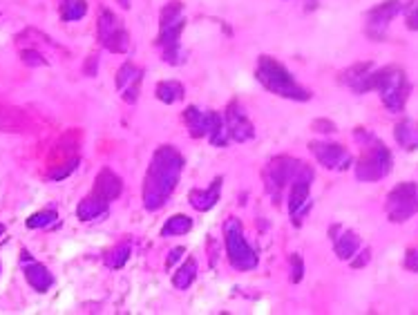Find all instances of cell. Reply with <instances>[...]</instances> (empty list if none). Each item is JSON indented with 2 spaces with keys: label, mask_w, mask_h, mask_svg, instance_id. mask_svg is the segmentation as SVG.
I'll return each mask as SVG.
<instances>
[{
  "label": "cell",
  "mask_w": 418,
  "mask_h": 315,
  "mask_svg": "<svg viewBox=\"0 0 418 315\" xmlns=\"http://www.w3.org/2000/svg\"><path fill=\"white\" fill-rule=\"evenodd\" d=\"M128 257H130V244H121L105 255V264H108L110 268H121L128 262Z\"/></svg>",
  "instance_id": "28"
},
{
  "label": "cell",
  "mask_w": 418,
  "mask_h": 315,
  "mask_svg": "<svg viewBox=\"0 0 418 315\" xmlns=\"http://www.w3.org/2000/svg\"><path fill=\"white\" fill-rule=\"evenodd\" d=\"M355 137L364 141L362 155L355 164V179L358 182H378L391 173V152L382 141H378L371 134H364L362 130L355 132Z\"/></svg>",
  "instance_id": "4"
},
{
  "label": "cell",
  "mask_w": 418,
  "mask_h": 315,
  "mask_svg": "<svg viewBox=\"0 0 418 315\" xmlns=\"http://www.w3.org/2000/svg\"><path fill=\"white\" fill-rule=\"evenodd\" d=\"M311 184H314V170H311V166L300 161L296 175L291 179V193H289V210H291V217L296 226H300L302 217H305V213L309 210Z\"/></svg>",
  "instance_id": "8"
},
{
  "label": "cell",
  "mask_w": 418,
  "mask_h": 315,
  "mask_svg": "<svg viewBox=\"0 0 418 315\" xmlns=\"http://www.w3.org/2000/svg\"><path fill=\"white\" fill-rule=\"evenodd\" d=\"M400 12V0H385L371 9L367 14V34L373 41H380L385 36L387 25L394 21V16Z\"/></svg>",
  "instance_id": "12"
},
{
  "label": "cell",
  "mask_w": 418,
  "mask_h": 315,
  "mask_svg": "<svg viewBox=\"0 0 418 315\" xmlns=\"http://www.w3.org/2000/svg\"><path fill=\"white\" fill-rule=\"evenodd\" d=\"M56 219H58V215L54 210H43V213L32 215V217L28 219V228H47Z\"/></svg>",
  "instance_id": "29"
},
{
  "label": "cell",
  "mask_w": 418,
  "mask_h": 315,
  "mask_svg": "<svg viewBox=\"0 0 418 315\" xmlns=\"http://www.w3.org/2000/svg\"><path fill=\"white\" fill-rule=\"evenodd\" d=\"M309 148H311V152L316 155V159H318L320 164H322L327 170H338V173H342V170H346V168L353 164L349 150H346L344 146H340V143L311 141Z\"/></svg>",
  "instance_id": "11"
},
{
  "label": "cell",
  "mask_w": 418,
  "mask_h": 315,
  "mask_svg": "<svg viewBox=\"0 0 418 315\" xmlns=\"http://www.w3.org/2000/svg\"><path fill=\"white\" fill-rule=\"evenodd\" d=\"M333 248H336V255L340 259H353V255L358 253V248H360V237L355 235L353 230H344L342 235H338L333 239Z\"/></svg>",
  "instance_id": "23"
},
{
  "label": "cell",
  "mask_w": 418,
  "mask_h": 315,
  "mask_svg": "<svg viewBox=\"0 0 418 315\" xmlns=\"http://www.w3.org/2000/svg\"><path fill=\"white\" fill-rule=\"evenodd\" d=\"M123 191V184H121V179L112 173L110 168H103L99 177H96V184H94V195H99L103 197V199H117V197L121 195Z\"/></svg>",
  "instance_id": "17"
},
{
  "label": "cell",
  "mask_w": 418,
  "mask_h": 315,
  "mask_svg": "<svg viewBox=\"0 0 418 315\" xmlns=\"http://www.w3.org/2000/svg\"><path fill=\"white\" fill-rule=\"evenodd\" d=\"M405 268L418 275V248H409L405 253Z\"/></svg>",
  "instance_id": "32"
},
{
  "label": "cell",
  "mask_w": 418,
  "mask_h": 315,
  "mask_svg": "<svg viewBox=\"0 0 418 315\" xmlns=\"http://www.w3.org/2000/svg\"><path fill=\"white\" fill-rule=\"evenodd\" d=\"M255 76L269 92L278 94L282 98H291V101H309L311 98L309 89L302 87L298 80L291 76V72L271 56H260Z\"/></svg>",
  "instance_id": "2"
},
{
  "label": "cell",
  "mask_w": 418,
  "mask_h": 315,
  "mask_svg": "<svg viewBox=\"0 0 418 315\" xmlns=\"http://www.w3.org/2000/svg\"><path fill=\"white\" fill-rule=\"evenodd\" d=\"M195 277H197V259L190 257V259H186L184 266L175 273L173 284L177 289H188V286L195 282Z\"/></svg>",
  "instance_id": "25"
},
{
  "label": "cell",
  "mask_w": 418,
  "mask_h": 315,
  "mask_svg": "<svg viewBox=\"0 0 418 315\" xmlns=\"http://www.w3.org/2000/svg\"><path fill=\"white\" fill-rule=\"evenodd\" d=\"M21 58L25 65H32V67H41V65H47V61L41 56L36 50H23L21 52Z\"/></svg>",
  "instance_id": "30"
},
{
  "label": "cell",
  "mask_w": 418,
  "mask_h": 315,
  "mask_svg": "<svg viewBox=\"0 0 418 315\" xmlns=\"http://www.w3.org/2000/svg\"><path fill=\"white\" fill-rule=\"evenodd\" d=\"M159 39L157 45L164 52V61L179 65L182 52H179V36L184 30V7L179 3H168L162 9V18H159Z\"/></svg>",
  "instance_id": "5"
},
{
  "label": "cell",
  "mask_w": 418,
  "mask_h": 315,
  "mask_svg": "<svg viewBox=\"0 0 418 315\" xmlns=\"http://www.w3.org/2000/svg\"><path fill=\"white\" fill-rule=\"evenodd\" d=\"M224 237H226V253L228 262L233 264L237 271H251L257 266V255L255 250L248 246V241L244 239V230L239 219L230 217L224 226Z\"/></svg>",
  "instance_id": "6"
},
{
  "label": "cell",
  "mask_w": 418,
  "mask_h": 315,
  "mask_svg": "<svg viewBox=\"0 0 418 315\" xmlns=\"http://www.w3.org/2000/svg\"><path fill=\"white\" fill-rule=\"evenodd\" d=\"M87 14V3L85 0H65L60 7V18L63 21H78Z\"/></svg>",
  "instance_id": "27"
},
{
  "label": "cell",
  "mask_w": 418,
  "mask_h": 315,
  "mask_svg": "<svg viewBox=\"0 0 418 315\" xmlns=\"http://www.w3.org/2000/svg\"><path fill=\"white\" fill-rule=\"evenodd\" d=\"M25 277H28V282L34 291H38V293H45L52 284H54V277H52V273L47 271L45 266L38 264V262H32L30 259V264L25 266Z\"/></svg>",
  "instance_id": "18"
},
{
  "label": "cell",
  "mask_w": 418,
  "mask_h": 315,
  "mask_svg": "<svg viewBox=\"0 0 418 315\" xmlns=\"http://www.w3.org/2000/svg\"><path fill=\"white\" fill-rule=\"evenodd\" d=\"M192 228V221L190 217H186V215H175L170 217L162 228V237H173V235H186Z\"/></svg>",
  "instance_id": "26"
},
{
  "label": "cell",
  "mask_w": 418,
  "mask_h": 315,
  "mask_svg": "<svg viewBox=\"0 0 418 315\" xmlns=\"http://www.w3.org/2000/svg\"><path fill=\"white\" fill-rule=\"evenodd\" d=\"M298 166H300V161L291 159V157H275L273 161H269V166L264 168L266 193L271 195L273 204H280L284 188H287V184H291Z\"/></svg>",
  "instance_id": "9"
},
{
  "label": "cell",
  "mask_w": 418,
  "mask_h": 315,
  "mask_svg": "<svg viewBox=\"0 0 418 315\" xmlns=\"http://www.w3.org/2000/svg\"><path fill=\"white\" fill-rule=\"evenodd\" d=\"M394 137L400 148L405 150H418V121L414 119H403L396 123Z\"/></svg>",
  "instance_id": "19"
},
{
  "label": "cell",
  "mask_w": 418,
  "mask_h": 315,
  "mask_svg": "<svg viewBox=\"0 0 418 315\" xmlns=\"http://www.w3.org/2000/svg\"><path fill=\"white\" fill-rule=\"evenodd\" d=\"M371 89H376L380 94V101L389 112H403L412 85H409L405 69H400L398 65H389L382 69H373Z\"/></svg>",
  "instance_id": "3"
},
{
  "label": "cell",
  "mask_w": 418,
  "mask_h": 315,
  "mask_svg": "<svg viewBox=\"0 0 418 315\" xmlns=\"http://www.w3.org/2000/svg\"><path fill=\"white\" fill-rule=\"evenodd\" d=\"M314 128H316L318 132H336V125H333L331 121H324V119L316 121V123H314Z\"/></svg>",
  "instance_id": "35"
},
{
  "label": "cell",
  "mask_w": 418,
  "mask_h": 315,
  "mask_svg": "<svg viewBox=\"0 0 418 315\" xmlns=\"http://www.w3.org/2000/svg\"><path fill=\"white\" fill-rule=\"evenodd\" d=\"M96 30H99L101 45L108 52H112V54H126L128 52L130 36L126 32V27L121 25V21L110 12V9H101L99 25H96Z\"/></svg>",
  "instance_id": "10"
},
{
  "label": "cell",
  "mask_w": 418,
  "mask_h": 315,
  "mask_svg": "<svg viewBox=\"0 0 418 315\" xmlns=\"http://www.w3.org/2000/svg\"><path fill=\"white\" fill-rule=\"evenodd\" d=\"M340 80L346 87H351L353 92H358V94L369 92L371 80H373V65H371V63H355V65H351L349 69L342 72Z\"/></svg>",
  "instance_id": "15"
},
{
  "label": "cell",
  "mask_w": 418,
  "mask_h": 315,
  "mask_svg": "<svg viewBox=\"0 0 418 315\" xmlns=\"http://www.w3.org/2000/svg\"><path fill=\"white\" fill-rule=\"evenodd\" d=\"M385 210L389 221L394 224H403L407 219H412L418 213V184L416 182L398 184L394 191L387 195Z\"/></svg>",
  "instance_id": "7"
},
{
  "label": "cell",
  "mask_w": 418,
  "mask_h": 315,
  "mask_svg": "<svg viewBox=\"0 0 418 315\" xmlns=\"http://www.w3.org/2000/svg\"><path fill=\"white\" fill-rule=\"evenodd\" d=\"M108 199H103V197L99 195H92V197H87V199H83L81 204H78V208H76V215H78V219L81 221H92L96 217H101V215L108 213Z\"/></svg>",
  "instance_id": "20"
},
{
  "label": "cell",
  "mask_w": 418,
  "mask_h": 315,
  "mask_svg": "<svg viewBox=\"0 0 418 315\" xmlns=\"http://www.w3.org/2000/svg\"><path fill=\"white\" fill-rule=\"evenodd\" d=\"M219 193H221V177H217L215 182H212L208 188H204V191H199V188L190 191L188 193V202H190V206L195 210L206 213L219 202Z\"/></svg>",
  "instance_id": "16"
},
{
  "label": "cell",
  "mask_w": 418,
  "mask_h": 315,
  "mask_svg": "<svg viewBox=\"0 0 418 315\" xmlns=\"http://www.w3.org/2000/svg\"><path fill=\"white\" fill-rule=\"evenodd\" d=\"M302 277H305V262L300 255H291V282L298 284L302 282Z\"/></svg>",
  "instance_id": "31"
},
{
  "label": "cell",
  "mask_w": 418,
  "mask_h": 315,
  "mask_svg": "<svg viewBox=\"0 0 418 315\" xmlns=\"http://www.w3.org/2000/svg\"><path fill=\"white\" fill-rule=\"evenodd\" d=\"M157 98L162 103H168V105L182 101V98H184V85L179 83V80H162V83L157 85Z\"/></svg>",
  "instance_id": "24"
},
{
  "label": "cell",
  "mask_w": 418,
  "mask_h": 315,
  "mask_svg": "<svg viewBox=\"0 0 418 315\" xmlns=\"http://www.w3.org/2000/svg\"><path fill=\"white\" fill-rule=\"evenodd\" d=\"M182 255H184V248H182V246H177L175 250H170V255H168L166 264H168V266L177 264V262H179V259H182Z\"/></svg>",
  "instance_id": "36"
},
{
  "label": "cell",
  "mask_w": 418,
  "mask_h": 315,
  "mask_svg": "<svg viewBox=\"0 0 418 315\" xmlns=\"http://www.w3.org/2000/svg\"><path fill=\"white\" fill-rule=\"evenodd\" d=\"M184 168V157L173 146H162L150 161L146 182H144V206L146 210H162L173 197L179 184Z\"/></svg>",
  "instance_id": "1"
},
{
  "label": "cell",
  "mask_w": 418,
  "mask_h": 315,
  "mask_svg": "<svg viewBox=\"0 0 418 315\" xmlns=\"http://www.w3.org/2000/svg\"><path fill=\"white\" fill-rule=\"evenodd\" d=\"M184 121H186V125H188L190 137H195V139L206 137L208 112H201L199 107L190 105V107H186V110H184Z\"/></svg>",
  "instance_id": "21"
},
{
  "label": "cell",
  "mask_w": 418,
  "mask_h": 315,
  "mask_svg": "<svg viewBox=\"0 0 418 315\" xmlns=\"http://www.w3.org/2000/svg\"><path fill=\"white\" fill-rule=\"evenodd\" d=\"M144 72H141L137 65H132V63H126V65H121V69L117 72V87L123 96V101L126 103H135L139 98V89H141V76Z\"/></svg>",
  "instance_id": "14"
},
{
  "label": "cell",
  "mask_w": 418,
  "mask_h": 315,
  "mask_svg": "<svg viewBox=\"0 0 418 315\" xmlns=\"http://www.w3.org/2000/svg\"><path fill=\"white\" fill-rule=\"evenodd\" d=\"M407 27L412 32H418V3L407 12Z\"/></svg>",
  "instance_id": "33"
},
{
  "label": "cell",
  "mask_w": 418,
  "mask_h": 315,
  "mask_svg": "<svg viewBox=\"0 0 418 315\" xmlns=\"http://www.w3.org/2000/svg\"><path fill=\"white\" fill-rule=\"evenodd\" d=\"M3 232H5V228H3V226H0V235H3Z\"/></svg>",
  "instance_id": "37"
},
{
  "label": "cell",
  "mask_w": 418,
  "mask_h": 315,
  "mask_svg": "<svg viewBox=\"0 0 418 315\" xmlns=\"http://www.w3.org/2000/svg\"><path fill=\"white\" fill-rule=\"evenodd\" d=\"M206 137L212 146L224 148L228 143V130L224 123V116H219L217 112H208V125H206Z\"/></svg>",
  "instance_id": "22"
},
{
  "label": "cell",
  "mask_w": 418,
  "mask_h": 315,
  "mask_svg": "<svg viewBox=\"0 0 418 315\" xmlns=\"http://www.w3.org/2000/svg\"><path fill=\"white\" fill-rule=\"evenodd\" d=\"M224 123H226V130H228V137L237 141V143H244V141H251L253 139V123L248 121V116L244 114V110L239 107V103H230L226 107V114H224Z\"/></svg>",
  "instance_id": "13"
},
{
  "label": "cell",
  "mask_w": 418,
  "mask_h": 315,
  "mask_svg": "<svg viewBox=\"0 0 418 315\" xmlns=\"http://www.w3.org/2000/svg\"><path fill=\"white\" fill-rule=\"evenodd\" d=\"M360 255H362L360 259H351V266H353V268H362L364 264H367L369 259H371V250H369V248H364Z\"/></svg>",
  "instance_id": "34"
}]
</instances>
